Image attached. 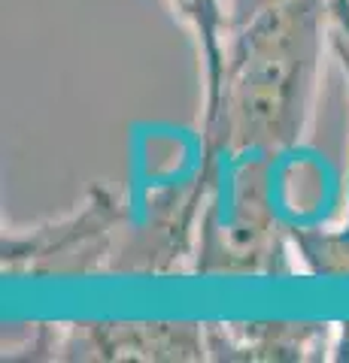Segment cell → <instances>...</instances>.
<instances>
[{
  "label": "cell",
  "instance_id": "cell-2",
  "mask_svg": "<svg viewBox=\"0 0 349 363\" xmlns=\"http://www.w3.org/2000/svg\"><path fill=\"white\" fill-rule=\"evenodd\" d=\"M183 18L198 30L204 43L207 58V121H213L222 100V79H225V52H222V28H228L219 0H173Z\"/></svg>",
  "mask_w": 349,
  "mask_h": 363
},
{
  "label": "cell",
  "instance_id": "cell-3",
  "mask_svg": "<svg viewBox=\"0 0 349 363\" xmlns=\"http://www.w3.org/2000/svg\"><path fill=\"white\" fill-rule=\"evenodd\" d=\"M276 4H283V0H234V9H231L228 25H231V28H240V25H246L249 18H255L258 13H264V9L276 6Z\"/></svg>",
  "mask_w": 349,
  "mask_h": 363
},
{
  "label": "cell",
  "instance_id": "cell-1",
  "mask_svg": "<svg viewBox=\"0 0 349 363\" xmlns=\"http://www.w3.org/2000/svg\"><path fill=\"white\" fill-rule=\"evenodd\" d=\"M319 13L322 0H283L237 28L210 133L222 124L243 145L298 140L319 61Z\"/></svg>",
  "mask_w": 349,
  "mask_h": 363
}]
</instances>
